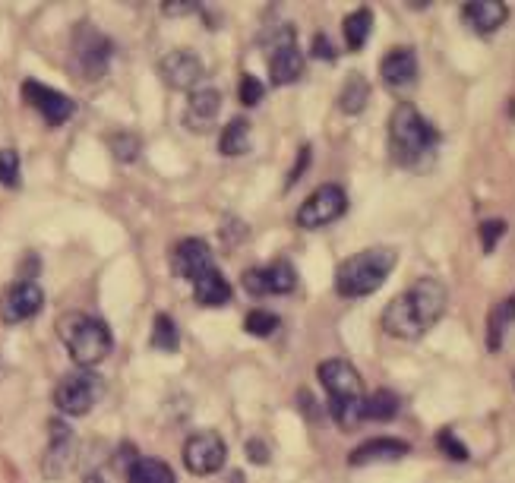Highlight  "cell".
<instances>
[{
	"instance_id": "1",
	"label": "cell",
	"mask_w": 515,
	"mask_h": 483,
	"mask_svg": "<svg viewBox=\"0 0 515 483\" xmlns=\"http://www.w3.org/2000/svg\"><path fill=\"white\" fill-rule=\"evenodd\" d=\"M446 304H449V291L440 278H418L408 291L389 300L380 326L389 338L418 341L443 319Z\"/></svg>"
},
{
	"instance_id": "2",
	"label": "cell",
	"mask_w": 515,
	"mask_h": 483,
	"mask_svg": "<svg viewBox=\"0 0 515 483\" xmlns=\"http://www.w3.org/2000/svg\"><path fill=\"white\" fill-rule=\"evenodd\" d=\"M440 133L430 120L408 102L389 114V158L405 171H430L437 165Z\"/></svg>"
},
{
	"instance_id": "3",
	"label": "cell",
	"mask_w": 515,
	"mask_h": 483,
	"mask_svg": "<svg viewBox=\"0 0 515 483\" xmlns=\"http://www.w3.org/2000/svg\"><path fill=\"white\" fill-rule=\"evenodd\" d=\"M316 376L329 395V417L335 420V427L345 433L358 430L364 424V379L358 367L342 357H329L316 367Z\"/></svg>"
},
{
	"instance_id": "4",
	"label": "cell",
	"mask_w": 515,
	"mask_h": 483,
	"mask_svg": "<svg viewBox=\"0 0 515 483\" xmlns=\"http://www.w3.org/2000/svg\"><path fill=\"white\" fill-rule=\"evenodd\" d=\"M395 259H399V253L392 247H370V250L348 256L345 263L335 269V294L358 300V297L380 291L395 269Z\"/></svg>"
},
{
	"instance_id": "5",
	"label": "cell",
	"mask_w": 515,
	"mask_h": 483,
	"mask_svg": "<svg viewBox=\"0 0 515 483\" xmlns=\"http://www.w3.org/2000/svg\"><path fill=\"white\" fill-rule=\"evenodd\" d=\"M57 332H61V341L70 354V360L79 370H92L102 360H108L114 338L105 319L89 316V313H67L61 322H57Z\"/></svg>"
},
{
	"instance_id": "6",
	"label": "cell",
	"mask_w": 515,
	"mask_h": 483,
	"mask_svg": "<svg viewBox=\"0 0 515 483\" xmlns=\"http://www.w3.org/2000/svg\"><path fill=\"white\" fill-rule=\"evenodd\" d=\"M98 398H102V379L92 370L67 373L54 389V405L64 417H86Z\"/></svg>"
},
{
	"instance_id": "7",
	"label": "cell",
	"mask_w": 515,
	"mask_h": 483,
	"mask_svg": "<svg viewBox=\"0 0 515 483\" xmlns=\"http://www.w3.org/2000/svg\"><path fill=\"white\" fill-rule=\"evenodd\" d=\"M348 209V193L342 184H323L316 187L301 209H297V225L304 231H316V228H326L332 221H339Z\"/></svg>"
},
{
	"instance_id": "8",
	"label": "cell",
	"mask_w": 515,
	"mask_h": 483,
	"mask_svg": "<svg viewBox=\"0 0 515 483\" xmlns=\"http://www.w3.org/2000/svg\"><path fill=\"white\" fill-rule=\"evenodd\" d=\"M111 38L105 32H98L95 26L83 23L76 26L73 32V60H76V70L83 73L86 79H98L105 76L108 64H111Z\"/></svg>"
},
{
	"instance_id": "9",
	"label": "cell",
	"mask_w": 515,
	"mask_h": 483,
	"mask_svg": "<svg viewBox=\"0 0 515 483\" xmlns=\"http://www.w3.org/2000/svg\"><path fill=\"white\" fill-rule=\"evenodd\" d=\"M228 446L215 430H200L184 442V465L196 477H212L225 468Z\"/></svg>"
},
{
	"instance_id": "10",
	"label": "cell",
	"mask_w": 515,
	"mask_h": 483,
	"mask_svg": "<svg viewBox=\"0 0 515 483\" xmlns=\"http://www.w3.org/2000/svg\"><path fill=\"white\" fill-rule=\"evenodd\" d=\"M42 307H45V291L38 288L32 278H19L0 294V319H4L7 326H19V322L38 316Z\"/></svg>"
},
{
	"instance_id": "11",
	"label": "cell",
	"mask_w": 515,
	"mask_h": 483,
	"mask_svg": "<svg viewBox=\"0 0 515 483\" xmlns=\"http://www.w3.org/2000/svg\"><path fill=\"white\" fill-rule=\"evenodd\" d=\"M158 76H162L165 86L174 92H193V89H200V83L206 79V64L200 60V54L177 48V51H168L162 57Z\"/></svg>"
},
{
	"instance_id": "12",
	"label": "cell",
	"mask_w": 515,
	"mask_h": 483,
	"mask_svg": "<svg viewBox=\"0 0 515 483\" xmlns=\"http://www.w3.org/2000/svg\"><path fill=\"white\" fill-rule=\"evenodd\" d=\"M48 449H45V458H42V471L45 477L51 480H61L70 474V468L76 465V436L73 430L64 424L61 417H54L51 424H48Z\"/></svg>"
},
{
	"instance_id": "13",
	"label": "cell",
	"mask_w": 515,
	"mask_h": 483,
	"mask_svg": "<svg viewBox=\"0 0 515 483\" xmlns=\"http://www.w3.org/2000/svg\"><path fill=\"white\" fill-rule=\"evenodd\" d=\"M244 288L253 297H269V294H291L297 288V272L288 259H275L269 266L247 269L244 272Z\"/></svg>"
},
{
	"instance_id": "14",
	"label": "cell",
	"mask_w": 515,
	"mask_h": 483,
	"mask_svg": "<svg viewBox=\"0 0 515 483\" xmlns=\"http://www.w3.org/2000/svg\"><path fill=\"white\" fill-rule=\"evenodd\" d=\"M19 92H23V98L29 102V108H35L38 114H42L51 127L67 124V120L73 117V111H76V102H73V98H67L64 92H57V89L42 86L38 79H26L23 89H19Z\"/></svg>"
},
{
	"instance_id": "15",
	"label": "cell",
	"mask_w": 515,
	"mask_h": 483,
	"mask_svg": "<svg viewBox=\"0 0 515 483\" xmlns=\"http://www.w3.org/2000/svg\"><path fill=\"white\" fill-rule=\"evenodd\" d=\"M209 269H215V259H212V250H209L206 240L187 237L171 250V272L177 278L196 281V278H203Z\"/></svg>"
},
{
	"instance_id": "16",
	"label": "cell",
	"mask_w": 515,
	"mask_h": 483,
	"mask_svg": "<svg viewBox=\"0 0 515 483\" xmlns=\"http://www.w3.org/2000/svg\"><path fill=\"white\" fill-rule=\"evenodd\" d=\"M411 452L405 439H392V436H376L361 442L358 449L348 452V465L351 468H367V465H392V461H402Z\"/></svg>"
},
{
	"instance_id": "17",
	"label": "cell",
	"mask_w": 515,
	"mask_h": 483,
	"mask_svg": "<svg viewBox=\"0 0 515 483\" xmlns=\"http://www.w3.org/2000/svg\"><path fill=\"white\" fill-rule=\"evenodd\" d=\"M462 19L471 32L493 35L506 26L509 4H503V0H468V4H462Z\"/></svg>"
},
{
	"instance_id": "18",
	"label": "cell",
	"mask_w": 515,
	"mask_h": 483,
	"mask_svg": "<svg viewBox=\"0 0 515 483\" xmlns=\"http://www.w3.org/2000/svg\"><path fill=\"white\" fill-rule=\"evenodd\" d=\"M219 108H222V95L215 89H193L187 98V108H184V124L193 133H209L212 124L219 120Z\"/></svg>"
},
{
	"instance_id": "19",
	"label": "cell",
	"mask_w": 515,
	"mask_h": 483,
	"mask_svg": "<svg viewBox=\"0 0 515 483\" xmlns=\"http://www.w3.org/2000/svg\"><path fill=\"white\" fill-rule=\"evenodd\" d=\"M380 76L389 89H411L418 83V54H414V48H392L383 57Z\"/></svg>"
},
{
	"instance_id": "20",
	"label": "cell",
	"mask_w": 515,
	"mask_h": 483,
	"mask_svg": "<svg viewBox=\"0 0 515 483\" xmlns=\"http://www.w3.org/2000/svg\"><path fill=\"white\" fill-rule=\"evenodd\" d=\"M301 73H304V54L297 48V42L269 48V79L275 86H291Z\"/></svg>"
},
{
	"instance_id": "21",
	"label": "cell",
	"mask_w": 515,
	"mask_h": 483,
	"mask_svg": "<svg viewBox=\"0 0 515 483\" xmlns=\"http://www.w3.org/2000/svg\"><path fill=\"white\" fill-rule=\"evenodd\" d=\"M193 297L200 307H225L231 300V285L219 269H209L203 278L193 281Z\"/></svg>"
},
{
	"instance_id": "22",
	"label": "cell",
	"mask_w": 515,
	"mask_h": 483,
	"mask_svg": "<svg viewBox=\"0 0 515 483\" xmlns=\"http://www.w3.org/2000/svg\"><path fill=\"white\" fill-rule=\"evenodd\" d=\"M515 322V294H509L506 300H500L497 307L490 310V319H487V351H500L503 341L512 329Z\"/></svg>"
},
{
	"instance_id": "23",
	"label": "cell",
	"mask_w": 515,
	"mask_h": 483,
	"mask_svg": "<svg viewBox=\"0 0 515 483\" xmlns=\"http://www.w3.org/2000/svg\"><path fill=\"white\" fill-rule=\"evenodd\" d=\"M370 102V83L364 73H351L345 83H342V92H339V111L342 114H351L358 117Z\"/></svg>"
},
{
	"instance_id": "24",
	"label": "cell",
	"mask_w": 515,
	"mask_h": 483,
	"mask_svg": "<svg viewBox=\"0 0 515 483\" xmlns=\"http://www.w3.org/2000/svg\"><path fill=\"white\" fill-rule=\"evenodd\" d=\"M250 124L244 117H234L225 124L222 136H219V152L228 155V158H237V155H247L250 146H253V136H250Z\"/></svg>"
},
{
	"instance_id": "25",
	"label": "cell",
	"mask_w": 515,
	"mask_h": 483,
	"mask_svg": "<svg viewBox=\"0 0 515 483\" xmlns=\"http://www.w3.org/2000/svg\"><path fill=\"white\" fill-rule=\"evenodd\" d=\"M402 411V398L392 389H376L373 395H364V420H376V424H386L395 420Z\"/></svg>"
},
{
	"instance_id": "26",
	"label": "cell",
	"mask_w": 515,
	"mask_h": 483,
	"mask_svg": "<svg viewBox=\"0 0 515 483\" xmlns=\"http://www.w3.org/2000/svg\"><path fill=\"white\" fill-rule=\"evenodd\" d=\"M127 483H177L168 461L162 458H140L127 471Z\"/></svg>"
},
{
	"instance_id": "27",
	"label": "cell",
	"mask_w": 515,
	"mask_h": 483,
	"mask_svg": "<svg viewBox=\"0 0 515 483\" xmlns=\"http://www.w3.org/2000/svg\"><path fill=\"white\" fill-rule=\"evenodd\" d=\"M370 29H373V10L370 7H361V10H354L345 16V23H342V32H345V45L351 51H361L367 45V38H370Z\"/></svg>"
},
{
	"instance_id": "28",
	"label": "cell",
	"mask_w": 515,
	"mask_h": 483,
	"mask_svg": "<svg viewBox=\"0 0 515 483\" xmlns=\"http://www.w3.org/2000/svg\"><path fill=\"white\" fill-rule=\"evenodd\" d=\"M149 345H152L155 351H168V354L181 348V335H177V326H174L171 316H165V313L155 316V326H152Z\"/></svg>"
},
{
	"instance_id": "29",
	"label": "cell",
	"mask_w": 515,
	"mask_h": 483,
	"mask_svg": "<svg viewBox=\"0 0 515 483\" xmlns=\"http://www.w3.org/2000/svg\"><path fill=\"white\" fill-rule=\"evenodd\" d=\"M279 326H282V319L275 313H269V310H250L247 319H244V329L253 338H269V335H275V329H279Z\"/></svg>"
},
{
	"instance_id": "30",
	"label": "cell",
	"mask_w": 515,
	"mask_h": 483,
	"mask_svg": "<svg viewBox=\"0 0 515 483\" xmlns=\"http://www.w3.org/2000/svg\"><path fill=\"white\" fill-rule=\"evenodd\" d=\"M478 237H481V247H484V253L490 256L493 250H497L500 240L506 237V221H503V218H487V221H481Z\"/></svg>"
},
{
	"instance_id": "31",
	"label": "cell",
	"mask_w": 515,
	"mask_h": 483,
	"mask_svg": "<svg viewBox=\"0 0 515 483\" xmlns=\"http://www.w3.org/2000/svg\"><path fill=\"white\" fill-rule=\"evenodd\" d=\"M437 446H440V452L449 458V461H468L471 458V452H468V446L465 442L455 436L449 427L446 430H440V436H437Z\"/></svg>"
},
{
	"instance_id": "32",
	"label": "cell",
	"mask_w": 515,
	"mask_h": 483,
	"mask_svg": "<svg viewBox=\"0 0 515 483\" xmlns=\"http://www.w3.org/2000/svg\"><path fill=\"white\" fill-rule=\"evenodd\" d=\"M111 152L117 161H136V155H140V139H136L133 133H114Z\"/></svg>"
},
{
	"instance_id": "33",
	"label": "cell",
	"mask_w": 515,
	"mask_h": 483,
	"mask_svg": "<svg viewBox=\"0 0 515 483\" xmlns=\"http://www.w3.org/2000/svg\"><path fill=\"white\" fill-rule=\"evenodd\" d=\"M0 184L19 187V155L13 149H0Z\"/></svg>"
},
{
	"instance_id": "34",
	"label": "cell",
	"mask_w": 515,
	"mask_h": 483,
	"mask_svg": "<svg viewBox=\"0 0 515 483\" xmlns=\"http://www.w3.org/2000/svg\"><path fill=\"white\" fill-rule=\"evenodd\" d=\"M263 95H266V89H263V83L256 76H244L241 79V89H237V98H241V105L244 108H256L263 102Z\"/></svg>"
},
{
	"instance_id": "35",
	"label": "cell",
	"mask_w": 515,
	"mask_h": 483,
	"mask_svg": "<svg viewBox=\"0 0 515 483\" xmlns=\"http://www.w3.org/2000/svg\"><path fill=\"white\" fill-rule=\"evenodd\" d=\"M196 10H200L196 0H165V4H162L165 16H187V13H196Z\"/></svg>"
},
{
	"instance_id": "36",
	"label": "cell",
	"mask_w": 515,
	"mask_h": 483,
	"mask_svg": "<svg viewBox=\"0 0 515 483\" xmlns=\"http://www.w3.org/2000/svg\"><path fill=\"white\" fill-rule=\"evenodd\" d=\"M310 146H304L301 152H297V161H294V168H291V174H288V180H285V190H291L294 184H297V177H301L304 171H307V165H310Z\"/></svg>"
},
{
	"instance_id": "37",
	"label": "cell",
	"mask_w": 515,
	"mask_h": 483,
	"mask_svg": "<svg viewBox=\"0 0 515 483\" xmlns=\"http://www.w3.org/2000/svg\"><path fill=\"white\" fill-rule=\"evenodd\" d=\"M244 449H247V458L253 461V465H266V461H269V446H266L260 436H253Z\"/></svg>"
},
{
	"instance_id": "38",
	"label": "cell",
	"mask_w": 515,
	"mask_h": 483,
	"mask_svg": "<svg viewBox=\"0 0 515 483\" xmlns=\"http://www.w3.org/2000/svg\"><path fill=\"white\" fill-rule=\"evenodd\" d=\"M313 57L316 60H326V64H332V60H335V48H332V42H329V38L320 32V35H313Z\"/></svg>"
},
{
	"instance_id": "39",
	"label": "cell",
	"mask_w": 515,
	"mask_h": 483,
	"mask_svg": "<svg viewBox=\"0 0 515 483\" xmlns=\"http://www.w3.org/2000/svg\"><path fill=\"white\" fill-rule=\"evenodd\" d=\"M83 483H105V480H102V477H98V474H89V477H86Z\"/></svg>"
},
{
	"instance_id": "40",
	"label": "cell",
	"mask_w": 515,
	"mask_h": 483,
	"mask_svg": "<svg viewBox=\"0 0 515 483\" xmlns=\"http://www.w3.org/2000/svg\"><path fill=\"white\" fill-rule=\"evenodd\" d=\"M231 483H244V477L241 474H231Z\"/></svg>"
}]
</instances>
